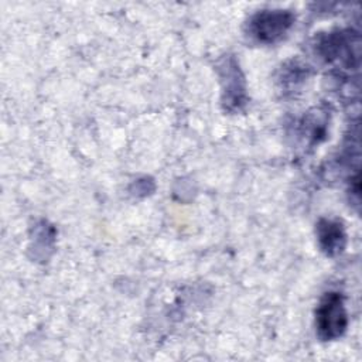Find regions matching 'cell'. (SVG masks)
<instances>
[{
    "mask_svg": "<svg viewBox=\"0 0 362 362\" xmlns=\"http://www.w3.org/2000/svg\"><path fill=\"white\" fill-rule=\"evenodd\" d=\"M317 334L322 341H334L345 332L348 327V314L344 298L339 293H327L315 314Z\"/></svg>",
    "mask_w": 362,
    "mask_h": 362,
    "instance_id": "cell-1",
    "label": "cell"
},
{
    "mask_svg": "<svg viewBox=\"0 0 362 362\" xmlns=\"http://www.w3.org/2000/svg\"><path fill=\"white\" fill-rule=\"evenodd\" d=\"M294 16L286 10H263L249 24L250 34L263 44H273L281 40L291 28Z\"/></svg>",
    "mask_w": 362,
    "mask_h": 362,
    "instance_id": "cell-2",
    "label": "cell"
},
{
    "mask_svg": "<svg viewBox=\"0 0 362 362\" xmlns=\"http://www.w3.org/2000/svg\"><path fill=\"white\" fill-rule=\"evenodd\" d=\"M317 238H318L320 247L328 256L341 253L346 242V235L342 225L337 221H329V219H321L318 222Z\"/></svg>",
    "mask_w": 362,
    "mask_h": 362,
    "instance_id": "cell-3",
    "label": "cell"
},
{
    "mask_svg": "<svg viewBox=\"0 0 362 362\" xmlns=\"http://www.w3.org/2000/svg\"><path fill=\"white\" fill-rule=\"evenodd\" d=\"M223 68V81L226 83L225 86V103L229 109L239 107L240 103H245V88L243 81L239 76V69L236 66V62L233 58H228Z\"/></svg>",
    "mask_w": 362,
    "mask_h": 362,
    "instance_id": "cell-4",
    "label": "cell"
}]
</instances>
